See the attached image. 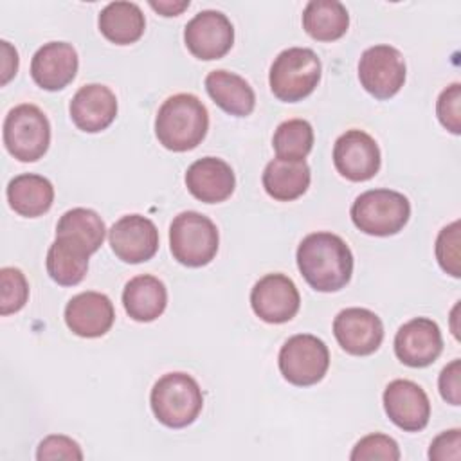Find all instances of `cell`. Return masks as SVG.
Masks as SVG:
<instances>
[{"label": "cell", "mask_w": 461, "mask_h": 461, "mask_svg": "<svg viewBox=\"0 0 461 461\" xmlns=\"http://www.w3.org/2000/svg\"><path fill=\"white\" fill-rule=\"evenodd\" d=\"M349 14L339 0H312L303 11V29L317 41H335L346 34Z\"/></svg>", "instance_id": "obj_27"}, {"label": "cell", "mask_w": 461, "mask_h": 461, "mask_svg": "<svg viewBox=\"0 0 461 461\" xmlns=\"http://www.w3.org/2000/svg\"><path fill=\"white\" fill-rule=\"evenodd\" d=\"M407 68L402 52L393 45H373L358 59V79L367 94L385 101L400 92Z\"/></svg>", "instance_id": "obj_9"}, {"label": "cell", "mask_w": 461, "mask_h": 461, "mask_svg": "<svg viewBox=\"0 0 461 461\" xmlns=\"http://www.w3.org/2000/svg\"><path fill=\"white\" fill-rule=\"evenodd\" d=\"M283 378L297 387L315 385L324 378L330 367V351L324 340L310 333L290 337L277 357Z\"/></svg>", "instance_id": "obj_8"}, {"label": "cell", "mask_w": 461, "mask_h": 461, "mask_svg": "<svg viewBox=\"0 0 461 461\" xmlns=\"http://www.w3.org/2000/svg\"><path fill=\"white\" fill-rule=\"evenodd\" d=\"M436 115L445 130L454 135L461 133V85H448L436 101Z\"/></svg>", "instance_id": "obj_33"}, {"label": "cell", "mask_w": 461, "mask_h": 461, "mask_svg": "<svg viewBox=\"0 0 461 461\" xmlns=\"http://www.w3.org/2000/svg\"><path fill=\"white\" fill-rule=\"evenodd\" d=\"M184 43L198 59H220L232 49L234 27L223 13L205 9L185 23Z\"/></svg>", "instance_id": "obj_10"}, {"label": "cell", "mask_w": 461, "mask_h": 461, "mask_svg": "<svg viewBox=\"0 0 461 461\" xmlns=\"http://www.w3.org/2000/svg\"><path fill=\"white\" fill-rule=\"evenodd\" d=\"M322 65L308 47H290L276 56L268 72L272 94L283 103H297L308 97L319 85Z\"/></svg>", "instance_id": "obj_4"}, {"label": "cell", "mask_w": 461, "mask_h": 461, "mask_svg": "<svg viewBox=\"0 0 461 461\" xmlns=\"http://www.w3.org/2000/svg\"><path fill=\"white\" fill-rule=\"evenodd\" d=\"M272 146L279 158L304 160L313 148V128L304 119H288L276 128Z\"/></svg>", "instance_id": "obj_29"}, {"label": "cell", "mask_w": 461, "mask_h": 461, "mask_svg": "<svg viewBox=\"0 0 461 461\" xmlns=\"http://www.w3.org/2000/svg\"><path fill=\"white\" fill-rule=\"evenodd\" d=\"M459 220L452 221L450 225L443 227L436 238V259L441 267L443 272H447L452 277H459L461 276V267H459Z\"/></svg>", "instance_id": "obj_32"}, {"label": "cell", "mask_w": 461, "mask_h": 461, "mask_svg": "<svg viewBox=\"0 0 461 461\" xmlns=\"http://www.w3.org/2000/svg\"><path fill=\"white\" fill-rule=\"evenodd\" d=\"M38 461H49V459H68V461H81L83 452L77 441H74L68 436L63 434H50L43 438L36 450Z\"/></svg>", "instance_id": "obj_34"}, {"label": "cell", "mask_w": 461, "mask_h": 461, "mask_svg": "<svg viewBox=\"0 0 461 461\" xmlns=\"http://www.w3.org/2000/svg\"><path fill=\"white\" fill-rule=\"evenodd\" d=\"M4 144L20 162L40 160L50 144V122L47 115L31 103L11 108L4 121Z\"/></svg>", "instance_id": "obj_7"}, {"label": "cell", "mask_w": 461, "mask_h": 461, "mask_svg": "<svg viewBox=\"0 0 461 461\" xmlns=\"http://www.w3.org/2000/svg\"><path fill=\"white\" fill-rule=\"evenodd\" d=\"M122 306L137 322H151L158 319L167 306L166 285L149 274L131 277L122 290Z\"/></svg>", "instance_id": "obj_22"}, {"label": "cell", "mask_w": 461, "mask_h": 461, "mask_svg": "<svg viewBox=\"0 0 461 461\" xmlns=\"http://www.w3.org/2000/svg\"><path fill=\"white\" fill-rule=\"evenodd\" d=\"M77 67V52L70 43L49 41L34 52L31 59V76L40 88L58 92L76 77Z\"/></svg>", "instance_id": "obj_18"}, {"label": "cell", "mask_w": 461, "mask_h": 461, "mask_svg": "<svg viewBox=\"0 0 461 461\" xmlns=\"http://www.w3.org/2000/svg\"><path fill=\"white\" fill-rule=\"evenodd\" d=\"M310 166L304 160L272 158L263 169V187L277 202H292L310 187Z\"/></svg>", "instance_id": "obj_24"}, {"label": "cell", "mask_w": 461, "mask_h": 461, "mask_svg": "<svg viewBox=\"0 0 461 461\" xmlns=\"http://www.w3.org/2000/svg\"><path fill=\"white\" fill-rule=\"evenodd\" d=\"M333 335L346 353L367 357L380 348L384 324L380 317L367 308H344L333 319Z\"/></svg>", "instance_id": "obj_13"}, {"label": "cell", "mask_w": 461, "mask_h": 461, "mask_svg": "<svg viewBox=\"0 0 461 461\" xmlns=\"http://www.w3.org/2000/svg\"><path fill=\"white\" fill-rule=\"evenodd\" d=\"M108 241L113 254L130 265L151 259L158 250V230L155 223L142 214H126L108 230Z\"/></svg>", "instance_id": "obj_14"}, {"label": "cell", "mask_w": 461, "mask_h": 461, "mask_svg": "<svg viewBox=\"0 0 461 461\" xmlns=\"http://www.w3.org/2000/svg\"><path fill=\"white\" fill-rule=\"evenodd\" d=\"M97 25L101 34L115 45H130L140 40L146 18L133 2H110L99 13Z\"/></svg>", "instance_id": "obj_26"}, {"label": "cell", "mask_w": 461, "mask_h": 461, "mask_svg": "<svg viewBox=\"0 0 461 461\" xmlns=\"http://www.w3.org/2000/svg\"><path fill=\"white\" fill-rule=\"evenodd\" d=\"M220 245L214 221L202 212L184 211L169 225V250L173 258L191 268L209 265Z\"/></svg>", "instance_id": "obj_6"}, {"label": "cell", "mask_w": 461, "mask_h": 461, "mask_svg": "<svg viewBox=\"0 0 461 461\" xmlns=\"http://www.w3.org/2000/svg\"><path fill=\"white\" fill-rule=\"evenodd\" d=\"M443 351L439 326L429 317H414L402 324L394 335V353L409 367H427Z\"/></svg>", "instance_id": "obj_16"}, {"label": "cell", "mask_w": 461, "mask_h": 461, "mask_svg": "<svg viewBox=\"0 0 461 461\" xmlns=\"http://www.w3.org/2000/svg\"><path fill=\"white\" fill-rule=\"evenodd\" d=\"M88 249L70 236H56L47 250V274L61 286L79 285L88 270Z\"/></svg>", "instance_id": "obj_21"}, {"label": "cell", "mask_w": 461, "mask_h": 461, "mask_svg": "<svg viewBox=\"0 0 461 461\" xmlns=\"http://www.w3.org/2000/svg\"><path fill=\"white\" fill-rule=\"evenodd\" d=\"M209 97L229 115L247 117L254 112L256 94L249 81L229 70H212L205 76Z\"/></svg>", "instance_id": "obj_23"}, {"label": "cell", "mask_w": 461, "mask_h": 461, "mask_svg": "<svg viewBox=\"0 0 461 461\" xmlns=\"http://www.w3.org/2000/svg\"><path fill=\"white\" fill-rule=\"evenodd\" d=\"M0 47H2V79H0V83L7 85L16 76V70H18V52L5 40L0 41Z\"/></svg>", "instance_id": "obj_37"}, {"label": "cell", "mask_w": 461, "mask_h": 461, "mask_svg": "<svg viewBox=\"0 0 461 461\" xmlns=\"http://www.w3.org/2000/svg\"><path fill=\"white\" fill-rule=\"evenodd\" d=\"M209 112L193 94L167 97L155 117V135L169 151L194 149L207 135Z\"/></svg>", "instance_id": "obj_2"}, {"label": "cell", "mask_w": 461, "mask_h": 461, "mask_svg": "<svg viewBox=\"0 0 461 461\" xmlns=\"http://www.w3.org/2000/svg\"><path fill=\"white\" fill-rule=\"evenodd\" d=\"M5 194L11 209L25 218L45 214L54 202V187L50 180L36 173H22L11 178Z\"/></svg>", "instance_id": "obj_25"}, {"label": "cell", "mask_w": 461, "mask_h": 461, "mask_svg": "<svg viewBox=\"0 0 461 461\" xmlns=\"http://www.w3.org/2000/svg\"><path fill=\"white\" fill-rule=\"evenodd\" d=\"M439 394L450 405H461V360L456 358L447 364L438 378Z\"/></svg>", "instance_id": "obj_36"}, {"label": "cell", "mask_w": 461, "mask_h": 461, "mask_svg": "<svg viewBox=\"0 0 461 461\" xmlns=\"http://www.w3.org/2000/svg\"><path fill=\"white\" fill-rule=\"evenodd\" d=\"M149 7L155 9L158 14L162 16H178L184 9L189 7V0H151Z\"/></svg>", "instance_id": "obj_38"}, {"label": "cell", "mask_w": 461, "mask_h": 461, "mask_svg": "<svg viewBox=\"0 0 461 461\" xmlns=\"http://www.w3.org/2000/svg\"><path fill=\"white\" fill-rule=\"evenodd\" d=\"M380 148L376 140L362 130H348L333 144L335 169L351 182L371 180L380 169Z\"/></svg>", "instance_id": "obj_12"}, {"label": "cell", "mask_w": 461, "mask_h": 461, "mask_svg": "<svg viewBox=\"0 0 461 461\" xmlns=\"http://www.w3.org/2000/svg\"><path fill=\"white\" fill-rule=\"evenodd\" d=\"M72 122L86 133H99L106 130L117 115L115 94L101 83H88L81 86L68 104Z\"/></svg>", "instance_id": "obj_19"}, {"label": "cell", "mask_w": 461, "mask_h": 461, "mask_svg": "<svg viewBox=\"0 0 461 461\" xmlns=\"http://www.w3.org/2000/svg\"><path fill=\"white\" fill-rule=\"evenodd\" d=\"M254 313L268 324H283L295 317L301 295L295 283L285 274H267L250 290Z\"/></svg>", "instance_id": "obj_11"}, {"label": "cell", "mask_w": 461, "mask_h": 461, "mask_svg": "<svg viewBox=\"0 0 461 461\" xmlns=\"http://www.w3.org/2000/svg\"><path fill=\"white\" fill-rule=\"evenodd\" d=\"M351 461H398L400 459V447L398 443L382 432H373L358 439L349 454Z\"/></svg>", "instance_id": "obj_31"}, {"label": "cell", "mask_w": 461, "mask_h": 461, "mask_svg": "<svg viewBox=\"0 0 461 461\" xmlns=\"http://www.w3.org/2000/svg\"><path fill=\"white\" fill-rule=\"evenodd\" d=\"M115 321V310L108 295L101 292H81L65 306V324L83 339H97L110 331Z\"/></svg>", "instance_id": "obj_17"}, {"label": "cell", "mask_w": 461, "mask_h": 461, "mask_svg": "<svg viewBox=\"0 0 461 461\" xmlns=\"http://www.w3.org/2000/svg\"><path fill=\"white\" fill-rule=\"evenodd\" d=\"M149 405L155 418L169 429H184L191 425L202 407L203 394L198 382L182 371L162 375L149 394Z\"/></svg>", "instance_id": "obj_3"}, {"label": "cell", "mask_w": 461, "mask_h": 461, "mask_svg": "<svg viewBox=\"0 0 461 461\" xmlns=\"http://www.w3.org/2000/svg\"><path fill=\"white\" fill-rule=\"evenodd\" d=\"M459 457H461V430L459 429L445 430L432 439L430 448H429V459L457 461Z\"/></svg>", "instance_id": "obj_35"}, {"label": "cell", "mask_w": 461, "mask_h": 461, "mask_svg": "<svg viewBox=\"0 0 461 461\" xmlns=\"http://www.w3.org/2000/svg\"><path fill=\"white\" fill-rule=\"evenodd\" d=\"M295 259L301 276L317 292H339L353 274L351 249L333 232H312L303 238Z\"/></svg>", "instance_id": "obj_1"}, {"label": "cell", "mask_w": 461, "mask_h": 461, "mask_svg": "<svg viewBox=\"0 0 461 461\" xmlns=\"http://www.w3.org/2000/svg\"><path fill=\"white\" fill-rule=\"evenodd\" d=\"M29 299V283L20 268L4 267L0 270V313L20 312Z\"/></svg>", "instance_id": "obj_30"}, {"label": "cell", "mask_w": 461, "mask_h": 461, "mask_svg": "<svg viewBox=\"0 0 461 461\" xmlns=\"http://www.w3.org/2000/svg\"><path fill=\"white\" fill-rule=\"evenodd\" d=\"M187 191L200 202L220 203L230 198L236 187L232 167L218 157L194 160L185 171Z\"/></svg>", "instance_id": "obj_20"}, {"label": "cell", "mask_w": 461, "mask_h": 461, "mask_svg": "<svg viewBox=\"0 0 461 461\" xmlns=\"http://www.w3.org/2000/svg\"><path fill=\"white\" fill-rule=\"evenodd\" d=\"M387 418L405 432H420L430 418L427 393L412 380L398 378L389 382L382 396Z\"/></svg>", "instance_id": "obj_15"}, {"label": "cell", "mask_w": 461, "mask_h": 461, "mask_svg": "<svg viewBox=\"0 0 461 461\" xmlns=\"http://www.w3.org/2000/svg\"><path fill=\"white\" fill-rule=\"evenodd\" d=\"M351 221L369 236L398 234L411 218V203L405 194L393 189H369L358 194L351 205Z\"/></svg>", "instance_id": "obj_5"}, {"label": "cell", "mask_w": 461, "mask_h": 461, "mask_svg": "<svg viewBox=\"0 0 461 461\" xmlns=\"http://www.w3.org/2000/svg\"><path fill=\"white\" fill-rule=\"evenodd\" d=\"M56 236H70L83 243L90 254H94L104 241L106 227L95 211L74 207L61 214L56 225Z\"/></svg>", "instance_id": "obj_28"}]
</instances>
